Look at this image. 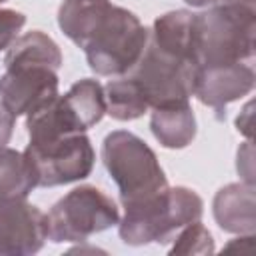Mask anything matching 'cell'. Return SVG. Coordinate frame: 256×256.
<instances>
[{
	"instance_id": "obj_1",
	"label": "cell",
	"mask_w": 256,
	"mask_h": 256,
	"mask_svg": "<svg viewBox=\"0 0 256 256\" xmlns=\"http://www.w3.org/2000/svg\"><path fill=\"white\" fill-rule=\"evenodd\" d=\"M202 214L204 202L198 192L186 186H168L146 200L124 206L118 234L128 246L168 244L184 226L200 220Z\"/></svg>"
},
{
	"instance_id": "obj_2",
	"label": "cell",
	"mask_w": 256,
	"mask_h": 256,
	"mask_svg": "<svg viewBox=\"0 0 256 256\" xmlns=\"http://www.w3.org/2000/svg\"><path fill=\"white\" fill-rule=\"evenodd\" d=\"M256 8L216 4L196 14L198 66L252 62L256 50Z\"/></svg>"
},
{
	"instance_id": "obj_3",
	"label": "cell",
	"mask_w": 256,
	"mask_h": 256,
	"mask_svg": "<svg viewBox=\"0 0 256 256\" xmlns=\"http://www.w3.org/2000/svg\"><path fill=\"white\" fill-rule=\"evenodd\" d=\"M102 162L118 186L122 206L136 204L168 188L156 152L128 130H114L104 138Z\"/></svg>"
},
{
	"instance_id": "obj_4",
	"label": "cell",
	"mask_w": 256,
	"mask_h": 256,
	"mask_svg": "<svg viewBox=\"0 0 256 256\" xmlns=\"http://www.w3.org/2000/svg\"><path fill=\"white\" fill-rule=\"evenodd\" d=\"M148 38L150 30L134 12L110 4L82 50L90 70L98 76H124L142 56Z\"/></svg>"
},
{
	"instance_id": "obj_5",
	"label": "cell",
	"mask_w": 256,
	"mask_h": 256,
	"mask_svg": "<svg viewBox=\"0 0 256 256\" xmlns=\"http://www.w3.org/2000/svg\"><path fill=\"white\" fill-rule=\"evenodd\" d=\"M120 222L118 204L100 188L84 184L62 196L46 214L48 240L86 242L90 236L104 232Z\"/></svg>"
},
{
	"instance_id": "obj_6",
	"label": "cell",
	"mask_w": 256,
	"mask_h": 256,
	"mask_svg": "<svg viewBox=\"0 0 256 256\" xmlns=\"http://www.w3.org/2000/svg\"><path fill=\"white\" fill-rule=\"evenodd\" d=\"M24 154L36 170L38 188H54L84 180L90 176L96 162V152L86 132L28 142Z\"/></svg>"
},
{
	"instance_id": "obj_7",
	"label": "cell",
	"mask_w": 256,
	"mask_h": 256,
	"mask_svg": "<svg viewBox=\"0 0 256 256\" xmlns=\"http://www.w3.org/2000/svg\"><path fill=\"white\" fill-rule=\"evenodd\" d=\"M196 72V62L172 56L150 44L148 38L142 56L126 72V76L138 82V86L148 98L150 108H154L168 102L190 100L194 96Z\"/></svg>"
},
{
	"instance_id": "obj_8",
	"label": "cell",
	"mask_w": 256,
	"mask_h": 256,
	"mask_svg": "<svg viewBox=\"0 0 256 256\" xmlns=\"http://www.w3.org/2000/svg\"><path fill=\"white\" fill-rule=\"evenodd\" d=\"M58 70L40 64H12L0 76V102L14 116H28L58 96Z\"/></svg>"
},
{
	"instance_id": "obj_9",
	"label": "cell",
	"mask_w": 256,
	"mask_h": 256,
	"mask_svg": "<svg viewBox=\"0 0 256 256\" xmlns=\"http://www.w3.org/2000/svg\"><path fill=\"white\" fill-rule=\"evenodd\" d=\"M256 74L252 62H234V64H214L198 66L194 96L208 108L216 112L222 120L226 118L228 104L248 96L254 90Z\"/></svg>"
},
{
	"instance_id": "obj_10",
	"label": "cell",
	"mask_w": 256,
	"mask_h": 256,
	"mask_svg": "<svg viewBox=\"0 0 256 256\" xmlns=\"http://www.w3.org/2000/svg\"><path fill=\"white\" fill-rule=\"evenodd\" d=\"M48 240L46 214L26 200L0 202V256H30Z\"/></svg>"
},
{
	"instance_id": "obj_11",
	"label": "cell",
	"mask_w": 256,
	"mask_h": 256,
	"mask_svg": "<svg viewBox=\"0 0 256 256\" xmlns=\"http://www.w3.org/2000/svg\"><path fill=\"white\" fill-rule=\"evenodd\" d=\"M216 224L230 234H254L256 230V196L254 184L234 182L220 188L212 202Z\"/></svg>"
},
{
	"instance_id": "obj_12",
	"label": "cell",
	"mask_w": 256,
	"mask_h": 256,
	"mask_svg": "<svg viewBox=\"0 0 256 256\" xmlns=\"http://www.w3.org/2000/svg\"><path fill=\"white\" fill-rule=\"evenodd\" d=\"M150 110V130L160 146L168 150H182L194 142L198 124L190 100L168 102Z\"/></svg>"
},
{
	"instance_id": "obj_13",
	"label": "cell",
	"mask_w": 256,
	"mask_h": 256,
	"mask_svg": "<svg viewBox=\"0 0 256 256\" xmlns=\"http://www.w3.org/2000/svg\"><path fill=\"white\" fill-rule=\"evenodd\" d=\"M150 44L156 48L186 58L196 60V14L190 10H172L158 16L150 28Z\"/></svg>"
},
{
	"instance_id": "obj_14",
	"label": "cell",
	"mask_w": 256,
	"mask_h": 256,
	"mask_svg": "<svg viewBox=\"0 0 256 256\" xmlns=\"http://www.w3.org/2000/svg\"><path fill=\"white\" fill-rule=\"evenodd\" d=\"M60 98L80 132H86L96 126L106 114L104 86L94 78H82L74 82L70 90Z\"/></svg>"
},
{
	"instance_id": "obj_15",
	"label": "cell",
	"mask_w": 256,
	"mask_h": 256,
	"mask_svg": "<svg viewBox=\"0 0 256 256\" xmlns=\"http://www.w3.org/2000/svg\"><path fill=\"white\" fill-rule=\"evenodd\" d=\"M38 188V176L24 152L0 148V202L26 200Z\"/></svg>"
},
{
	"instance_id": "obj_16",
	"label": "cell",
	"mask_w": 256,
	"mask_h": 256,
	"mask_svg": "<svg viewBox=\"0 0 256 256\" xmlns=\"http://www.w3.org/2000/svg\"><path fill=\"white\" fill-rule=\"evenodd\" d=\"M110 0H64L58 10V26L78 48L110 8Z\"/></svg>"
},
{
	"instance_id": "obj_17",
	"label": "cell",
	"mask_w": 256,
	"mask_h": 256,
	"mask_svg": "<svg viewBox=\"0 0 256 256\" xmlns=\"http://www.w3.org/2000/svg\"><path fill=\"white\" fill-rule=\"evenodd\" d=\"M12 64H40L54 70H60L64 64L60 46L42 30H32L20 34L4 56V66Z\"/></svg>"
},
{
	"instance_id": "obj_18",
	"label": "cell",
	"mask_w": 256,
	"mask_h": 256,
	"mask_svg": "<svg viewBox=\"0 0 256 256\" xmlns=\"http://www.w3.org/2000/svg\"><path fill=\"white\" fill-rule=\"evenodd\" d=\"M104 96H106V114L118 122L138 120L150 110L146 94L142 92L138 82L126 74L118 76L116 80H110L104 86Z\"/></svg>"
},
{
	"instance_id": "obj_19",
	"label": "cell",
	"mask_w": 256,
	"mask_h": 256,
	"mask_svg": "<svg viewBox=\"0 0 256 256\" xmlns=\"http://www.w3.org/2000/svg\"><path fill=\"white\" fill-rule=\"evenodd\" d=\"M170 254H212L214 252V238L210 230L200 222H192L184 226L174 238H172Z\"/></svg>"
},
{
	"instance_id": "obj_20",
	"label": "cell",
	"mask_w": 256,
	"mask_h": 256,
	"mask_svg": "<svg viewBox=\"0 0 256 256\" xmlns=\"http://www.w3.org/2000/svg\"><path fill=\"white\" fill-rule=\"evenodd\" d=\"M26 24V16L12 8H0V52L8 50L10 44L20 36Z\"/></svg>"
},
{
	"instance_id": "obj_21",
	"label": "cell",
	"mask_w": 256,
	"mask_h": 256,
	"mask_svg": "<svg viewBox=\"0 0 256 256\" xmlns=\"http://www.w3.org/2000/svg\"><path fill=\"white\" fill-rule=\"evenodd\" d=\"M254 150H252V142H244L242 148H238V162H236V168H238V174L244 178V182L248 184H254Z\"/></svg>"
},
{
	"instance_id": "obj_22",
	"label": "cell",
	"mask_w": 256,
	"mask_h": 256,
	"mask_svg": "<svg viewBox=\"0 0 256 256\" xmlns=\"http://www.w3.org/2000/svg\"><path fill=\"white\" fill-rule=\"evenodd\" d=\"M14 122H16V118L0 102V148H4L10 142L12 132H14Z\"/></svg>"
},
{
	"instance_id": "obj_23",
	"label": "cell",
	"mask_w": 256,
	"mask_h": 256,
	"mask_svg": "<svg viewBox=\"0 0 256 256\" xmlns=\"http://www.w3.org/2000/svg\"><path fill=\"white\" fill-rule=\"evenodd\" d=\"M236 128H238V132H242L248 140L252 138V102H248V104L244 106V110L238 114V118H236Z\"/></svg>"
},
{
	"instance_id": "obj_24",
	"label": "cell",
	"mask_w": 256,
	"mask_h": 256,
	"mask_svg": "<svg viewBox=\"0 0 256 256\" xmlns=\"http://www.w3.org/2000/svg\"><path fill=\"white\" fill-rule=\"evenodd\" d=\"M216 4H240V6L256 8V0H218ZM216 4H214V6H216Z\"/></svg>"
},
{
	"instance_id": "obj_25",
	"label": "cell",
	"mask_w": 256,
	"mask_h": 256,
	"mask_svg": "<svg viewBox=\"0 0 256 256\" xmlns=\"http://www.w3.org/2000/svg\"><path fill=\"white\" fill-rule=\"evenodd\" d=\"M186 4H190V6H194V8H210V6H214L218 0H184Z\"/></svg>"
},
{
	"instance_id": "obj_26",
	"label": "cell",
	"mask_w": 256,
	"mask_h": 256,
	"mask_svg": "<svg viewBox=\"0 0 256 256\" xmlns=\"http://www.w3.org/2000/svg\"><path fill=\"white\" fill-rule=\"evenodd\" d=\"M4 2H6V0H0V4H4Z\"/></svg>"
}]
</instances>
